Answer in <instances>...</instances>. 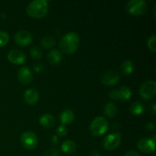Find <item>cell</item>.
<instances>
[{"label":"cell","mask_w":156,"mask_h":156,"mask_svg":"<svg viewBox=\"0 0 156 156\" xmlns=\"http://www.w3.org/2000/svg\"><path fill=\"white\" fill-rule=\"evenodd\" d=\"M126 11L133 15H144L147 11V4L144 0H130L126 5Z\"/></svg>","instance_id":"277c9868"},{"label":"cell","mask_w":156,"mask_h":156,"mask_svg":"<svg viewBox=\"0 0 156 156\" xmlns=\"http://www.w3.org/2000/svg\"><path fill=\"white\" fill-rule=\"evenodd\" d=\"M76 145L73 140H66L61 146V149L66 154H73L76 151Z\"/></svg>","instance_id":"d6986e66"},{"label":"cell","mask_w":156,"mask_h":156,"mask_svg":"<svg viewBox=\"0 0 156 156\" xmlns=\"http://www.w3.org/2000/svg\"><path fill=\"white\" fill-rule=\"evenodd\" d=\"M9 41V35L5 30H0V47L6 45Z\"/></svg>","instance_id":"d4e9b609"},{"label":"cell","mask_w":156,"mask_h":156,"mask_svg":"<svg viewBox=\"0 0 156 156\" xmlns=\"http://www.w3.org/2000/svg\"><path fill=\"white\" fill-rule=\"evenodd\" d=\"M52 142H53V145H54V146H56V144L58 143V138L56 136H52Z\"/></svg>","instance_id":"f546056e"},{"label":"cell","mask_w":156,"mask_h":156,"mask_svg":"<svg viewBox=\"0 0 156 156\" xmlns=\"http://www.w3.org/2000/svg\"><path fill=\"white\" fill-rule=\"evenodd\" d=\"M145 107L143 105V103L140 101H134L129 107V112L135 116L141 115L144 112Z\"/></svg>","instance_id":"ffe728a7"},{"label":"cell","mask_w":156,"mask_h":156,"mask_svg":"<svg viewBox=\"0 0 156 156\" xmlns=\"http://www.w3.org/2000/svg\"><path fill=\"white\" fill-rule=\"evenodd\" d=\"M26 11L32 18H43L48 12V3L46 0H33L27 5Z\"/></svg>","instance_id":"7a4b0ae2"},{"label":"cell","mask_w":156,"mask_h":156,"mask_svg":"<svg viewBox=\"0 0 156 156\" xmlns=\"http://www.w3.org/2000/svg\"><path fill=\"white\" fill-rule=\"evenodd\" d=\"M108 123L103 117H97L91 121L89 129L91 133L95 136H99L108 131Z\"/></svg>","instance_id":"3957f363"},{"label":"cell","mask_w":156,"mask_h":156,"mask_svg":"<svg viewBox=\"0 0 156 156\" xmlns=\"http://www.w3.org/2000/svg\"><path fill=\"white\" fill-rule=\"evenodd\" d=\"M91 156H101L100 153L97 150H94L91 152Z\"/></svg>","instance_id":"4dcf8cb0"},{"label":"cell","mask_w":156,"mask_h":156,"mask_svg":"<svg viewBox=\"0 0 156 156\" xmlns=\"http://www.w3.org/2000/svg\"><path fill=\"white\" fill-rule=\"evenodd\" d=\"M156 94V83L153 80H147L143 82L140 88V94L145 100L152 99Z\"/></svg>","instance_id":"5b68a950"},{"label":"cell","mask_w":156,"mask_h":156,"mask_svg":"<svg viewBox=\"0 0 156 156\" xmlns=\"http://www.w3.org/2000/svg\"><path fill=\"white\" fill-rule=\"evenodd\" d=\"M47 59H48L49 62L53 65H56V64L59 63L62 59V53H60L59 50L57 49H53L50 50V53H48L47 56Z\"/></svg>","instance_id":"e0dca14e"},{"label":"cell","mask_w":156,"mask_h":156,"mask_svg":"<svg viewBox=\"0 0 156 156\" xmlns=\"http://www.w3.org/2000/svg\"><path fill=\"white\" fill-rule=\"evenodd\" d=\"M8 59L12 63L15 65H21L25 62L26 55L21 50L13 49L8 53Z\"/></svg>","instance_id":"7c38bea8"},{"label":"cell","mask_w":156,"mask_h":156,"mask_svg":"<svg viewBox=\"0 0 156 156\" xmlns=\"http://www.w3.org/2000/svg\"><path fill=\"white\" fill-rule=\"evenodd\" d=\"M134 69V64L129 59L127 60L123 61V63L120 66V72L123 75L125 76H128V75H130L131 73L133 72Z\"/></svg>","instance_id":"44dd1931"},{"label":"cell","mask_w":156,"mask_h":156,"mask_svg":"<svg viewBox=\"0 0 156 156\" xmlns=\"http://www.w3.org/2000/svg\"><path fill=\"white\" fill-rule=\"evenodd\" d=\"M117 112H118V108L117 105L112 102L106 104L104 107V113L108 117H114L117 114Z\"/></svg>","instance_id":"ac0fdd59"},{"label":"cell","mask_w":156,"mask_h":156,"mask_svg":"<svg viewBox=\"0 0 156 156\" xmlns=\"http://www.w3.org/2000/svg\"><path fill=\"white\" fill-rule=\"evenodd\" d=\"M101 82L103 85L112 86L115 85L120 82V75L114 70L106 71L101 77Z\"/></svg>","instance_id":"30bf717a"},{"label":"cell","mask_w":156,"mask_h":156,"mask_svg":"<svg viewBox=\"0 0 156 156\" xmlns=\"http://www.w3.org/2000/svg\"><path fill=\"white\" fill-rule=\"evenodd\" d=\"M156 35L155 34H152L151 36H149V39H148L147 45L148 47L150 50H152V52L156 51Z\"/></svg>","instance_id":"cb8c5ba5"},{"label":"cell","mask_w":156,"mask_h":156,"mask_svg":"<svg viewBox=\"0 0 156 156\" xmlns=\"http://www.w3.org/2000/svg\"><path fill=\"white\" fill-rule=\"evenodd\" d=\"M15 41L18 45L25 47L31 44L33 41V37L27 30H18L15 34Z\"/></svg>","instance_id":"8fae6325"},{"label":"cell","mask_w":156,"mask_h":156,"mask_svg":"<svg viewBox=\"0 0 156 156\" xmlns=\"http://www.w3.org/2000/svg\"><path fill=\"white\" fill-rule=\"evenodd\" d=\"M137 147L140 151L146 153L155 152V136L143 137L137 143Z\"/></svg>","instance_id":"ba28073f"},{"label":"cell","mask_w":156,"mask_h":156,"mask_svg":"<svg viewBox=\"0 0 156 156\" xmlns=\"http://www.w3.org/2000/svg\"><path fill=\"white\" fill-rule=\"evenodd\" d=\"M34 69L36 70L37 72H41L44 69V66H43V65H41V64H37V65H35L34 66Z\"/></svg>","instance_id":"f1b7e54d"},{"label":"cell","mask_w":156,"mask_h":156,"mask_svg":"<svg viewBox=\"0 0 156 156\" xmlns=\"http://www.w3.org/2000/svg\"><path fill=\"white\" fill-rule=\"evenodd\" d=\"M44 156H60V153L56 149H50L45 152Z\"/></svg>","instance_id":"4316f807"},{"label":"cell","mask_w":156,"mask_h":156,"mask_svg":"<svg viewBox=\"0 0 156 156\" xmlns=\"http://www.w3.org/2000/svg\"><path fill=\"white\" fill-rule=\"evenodd\" d=\"M21 145L27 149H33L37 146L38 143L36 134L31 131L23 133L20 138Z\"/></svg>","instance_id":"52a82bcc"},{"label":"cell","mask_w":156,"mask_h":156,"mask_svg":"<svg viewBox=\"0 0 156 156\" xmlns=\"http://www.w3.org/2000/svg\"><path fill=\"white\" fill-rule=\"evenodd\" d=\"M40 123L47 129H50L53 127L56 124L55 117L50 114H44L40 117Z\"/></svg>","instance_id":"2e32d148"},{"label":"cell","mask_w":156,"mask_h":156,"mask_svg":"<svg viewBox=\"0 0 156 156\" xmlns=\"http://www.w3.org/2000/svg\"><path fill=\"white\" fill-rule=\"evenodd\" d=\"M152 111H153V114H155V104L152 103Z\"/></svg>","instance_id":"d6a6232c"},{"label":"cell","mask_w":156,"mask_h":156,"mask_svg":"<svg viewBox=\"0 0 156 156\" xmlns=\"http://www.w3.org/2000/svg\"><path fill=\"white\" fill-rule=\"evenodd\" d=\"M24 100L26 103L30 105H34L39 101V92L34 88H28L24 91Z\"/></svg>","instance_id":"5bb4252c"},{"label":"cell","mask_w":156,"mask_h":156,"mask_svg":"<svg viewBox=\"0 0 156 156\" xmlns=\"http://www.w3.org/2000/svg\"><path fill=\"white\" fill-rule=\"evenodd\" d=\"M17 77L21 83L27 85L33 80V73L28 67L22 66L18 69Z\"/></svg>","instance_id":"4fadbf2b"},{"label":"cell","mask_w":156,"mask_h":156,"mask_svg":"<svg viewBox=\"0 0 156 156\" xmlns=\"http://www.w3.org/2000/svg\"><path fill=\"white\" fill-rule=\"evenodd\" d=\"M111 98L114 99V100H120V101H127L130 98L132 95V91L129 87L123 86L118 89L112 90L108 94Z\"/></svg>","instance_id":"9c48e42d"},{"label":"cell","mask_w":156,"mask_h":156,"mask_svg":"<svg viewBox=\"0 0 156 156\" xmlns=\"http://www.w3.org/2000/svg\"><path fill=\"white\" fill-rule=\"evenodd\" d=\"M79 36L75 32H69L62 37L59 43V47L61 51L66 54H71L75 53L79 47Z\"/></svg>","instance_id":"6da1fadb"},{"label":"cell","mask_w":156,"mask_h":156,"mask_svg":"<svg viewBox=\"0 0 156 156\" xmlns=\"http://www.w3.org/2000/svg\"><path fill=\"white\" fill-rule=\"evenodd\" d=\"M56 133L59 136H64L67 134V128L64 125L58 126V128L56 129Z\"/></svg>","instance_id":"484cf974"},{"label":"cell","mask_w":156,"mask_h":156,"mask_svg":"<svg viewBox=\"0 0 156 156\" xmlns=\"http://www.w3.org/2000/svg\"><path fill=\"white\" fill-rule=\"evenodd\" d=\"M123 156H141V155H140V154L139 153V152H136V151L134 150H131V151H129V152H127L126 153H125Z\"/></svg>","instance_id":"83f0119b"},{"label":"cell","mask_w":156,"mask_h":156,"mask_svg":"<svg viewBox=\"0 0 156 156\" xmlns=\"http://www.w3.org/2000/svg\"><path fill=\"white\" fill-rule=\"evenodd\" d=\"M75 114L73 111L70 109L63 110L59 114V120L62 125L69 124L74 120Z\"/></svg>","instance_id":"9a60e30c"},{"label":"cell","mask_w":156,"mask_h":156,"mask_svg":"<svg viewBox=\"0 0 156 156\" xmlns=\"http://www.w3.org/2000/svg\"><path fill=\"white\" fill-rule=\"evenodd\" d=\"M30 53L31 57L36 59H41L43 56L42 50L39 47H37V46H34V47H32L30 50Z\"/></svg>","instance_id":"603a6c76"},{"label":"cell","mask_w":156,"mask_h":156,"mask_svg":"<svg viewBox=\"0 0 156 156\" xmlns=\"http://www.w3.org/2000/svg\"><path fill=\"white\" fill-rule=\"evenodd\" d=\"M41 44L44 48L51 49L56 44V40L51 35H46L41 38Z\"/></svg>","instance_id":"7402d4cb"},{"label":"cell","mask_w":156,"mask_h":156,"mask_svg":"<svg viewBox=\"0 0 156 156\" xmlns=\"http://www.w3.org/2000/svg\"><path fill=\"white\" fill-rule=\"evenodd\" d=\"M146 128H147L148 129H152L154 128V124L152 123H148L147 126H146Z\"/></svg>","instance_id":"1f68e13d"},{"label":"cell","mask_w":156,"mask_h":156,"mask_svg":"<svg viewBox=\"0 0 156 156\" xmlns=\"http://www.w3.org/2000/svg\"><path fill=\"white\" fill-rule=\"evenodd\" d=\"M121 142V135L119 133H110L105 136L103 141V146L106 150L112 151L117 149Z\"/></svg>","instance_id":"8992f818"}]
</instances>
